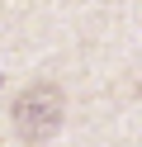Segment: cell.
Here are the masks:
<instances>
[{"label": "cell", "instance_id": "obj_1", "mask_svg": "<svg viewBox=\"0 0 142 147\" xmlns=\"http://www.w3.org/2000/svg\"><path fill=\"white\" fill-rule=\"evenodd\" d=\"M62 114H66V100H62V86H52V81L24 86L19 100L9 105V123H14V133L24 138L28 147L47 142V138L62 128Z\"/></svg>", "mask_w": 142, "mask_h": 147}]
</instances>
